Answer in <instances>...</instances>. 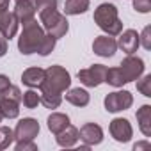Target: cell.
I'll list each match as a JSON object with an SVG mask.
<instances>
[{"label":"cell","instance_id":"obj_35","mask_svg":"<svg viewBox=\"0 0 151 151\" xmlns=\"http://www.w3.org/2000/svg\"><path fill=\"white\" fill-rule=\"evenodd\" d=\"M142 147H149V142H137V144L133 146L135 151H137V149H142Z\"/></svg>","mask_w":151,"mask_h":151},{"label":"cell","instance_id":"obj_21","mask_svg":"<svg viewBox=\"0 0 151 151\" xmlns=\"http://www.w3.org/2000/svg\"><path fill=\"white\" fill-rule=\"evenodd\" d=\"M89 0H66L64 4V13L69 16H77V14H84L89 9Z\"/></svg>","mask_w":151,"mask_h":151},{"label":"cell","instance_id":"obj_37","mask_svg":"<svg viewBox=\"0 0 151 151\" xmlns=\"http://www.w3.org/2000/svg\"><path fill=\"white\" fill-rule=\"evenodd\" d=\"M16 2H18V0H16ZM29 2H36V0H29Z\"/></svg>","mask_w":151,"mask_h":151},{"label":"cell","instance_id":"obj_2","mask_svg":"<svg viewBox=\"0 0 151 151\" xmlns=\"http://www.w3.org/2000/svg\"><path fill=\"white\" fill-rule=\"evenodd\" d=\"M45 37V29L37 23V20H30L27 23H23V30L18 37V50L23 55H30L36 53L41 41Z\"/></svg>","mask_w":151,"mask_h":151},{"label":"cell","instance_id":"obj_29","mask_svg":"<svg viewBox=\"0 0 151 151\" xmlns=\"http://www.w3.org/2000/svg\"><path fill=\"white\" fill-rule=\"evenodd\" d=\"M133 9L137 13H142V14L149 13L151 11V0H133Z\"/></svg>","mask_w":151,"mask_h":151},{"label":"cell","instance_id":"obj_12","mask_svg":"<svg viewBox=\"0 0 151 151\" xmlns=\"http://www.w3.org/2000/svg\"><path fill=\"white\" fill-rule=\"evenodd\" d=\"M18 25L20 23H18L16 16L13 13H9V9L7 11H0V34H2L6 39H11V37L16 36Z\"/></svg>","mask_w":151,"mask_h":151},{"label":"cell","instance_id":"obj_24","mask_svg":"<svg viewBox=\"0 0 151 151\" xmlns=\"http://www.w3.org/2000/svg\"><path fill=\"white\" fill-rule=\"evenodd\" d=\"M22 101H23V107L25 109H36L41 103V96L34 89H29V91H25L22 94Z\"/></svg>","mask_w":151,"mask_h":151},{"label":"cell","instance_id":"obj_23","mask_svg":"<svg viewBox=\"0 0 151 151\" xmlns=\"http://www.w3.org/2000/svg\"><path fill=\"white\" fill-rule=\"evenodd\" d=\"M105 82H107L109 86H112V87H123L124 84H128V82L124 80V77H123L119 66H117V68H107Z\"/></svg>","mask_w":151,"mask_h":151},{"label":"cell","instance_id":"obj_33","mask_svg":"<svg viewBox=\"0 0 151 151\" xmlns=\"http://www.w3.org/2000/svg\"><path fill=\"white\" fill-rule=\"evenodd\" d=\"M7 53V39L0 34V57H4Z\"/></svg>","mask_w":151,"mask_h":151},{"label":"cell","instance_id":"obj_5","mask_svg":"<svg viewBox=\"0 0 151 151\" xmlns=\"http://www.w3.org/2000/svg\"><path fill=\"white\" fill-rule=\"evenodd\" d=\"M144 60L140 57H135L133 53L124 57L119 64V69L123 73V77L126 82H133V80H139L142 77V73H144Z\"/></svg>","mask_w":151,"mask_h":151},{"label":"cell","instance_id":"obj_36","mask_svg":"<svg viewBox=\"0 0 151 151\" xmlns=\"http://www.w3.org/2000/svg\"><path fill=\"white\" fill-rule=\"evenodd\" d=\"M2 119H4V116H2V110H0V123H2Z\"/></svg>","mask_w":151,"mask_h":151},{"label":"cell","instance_id":"obj_17","mask_svg":"<svg viewBox=\"0 0 151 151\" xmlns=\"http://www.w3.org/2000/svg\"><path fill=\"white\" fill-rule=\"evenodd\" d=\"M137 123L144 137H151V105H142L137 110Z\"/></svg>","mask_w":151,"mask_h":151},{"label":"cell","instance_id":"obj_34","mask_svg":"<svg viewBox=\"0 0 151 151\" xmlns=\"http://www.w3.org/2000/svg\"><path fill=\"white\" fill-rule=\"evenodd\" d=\"M9 2L11 0H0V11H7L9 9Z\"/></svg>","mask_w":151,"mask_h":151},{"label":"cell","instance_id":"obj_13","mask_svg":"<svg viewBox=\"0 0 151 151\" xmlns=\"http://www.w3.org/2000/svg\"><path fill=\"white\" fill-rule=\"evenodd\" d=\"M13 14L16 16L18 23L23 25V23H27V22L36 18V6H34V2H29V0H18L16 6H14Z\"/></svg>","mask_w":151,"mask_h":151},{"label":"cell","instance_id":"obj_16","mask_svg":"<svg viewBox=\"0 0 151 151\" xmlns=\"http://www.w3.org/2000/svg\"><path fill=\"white\" fill-rule=\"evenodd\" d=\"M0 110L2 116L7 119H16L20 116V101L14 98H7V96H0Z\"/></svg>","mask_w":151,"mask_h":151},{"label":"cell","instance_id":"obj_18","mask_svg":"<svg viewBox=\"0 0 151 151\" xmlns=\"http://www.w3.org/2000/svg\"><path fill=\"white\" fill-rule=\"evenodd\" d=\"M89 100H91L89 93L86 89H80V87L69 89L66 93V101L75 105V107H86V105H89Z\"/></svg>","mask_w":151,"mask_h":151},{"label":"cell","instance_id":"obj_11","mask_svg":"<svg viewBox=\"0 0 151 151\" xmlns=\"http://www.w3.org/2000/svg\"><path fill=\"white\" fill-rule=\"evenodd\" d=\"M139 46H140V41H139V34H137V30L128 29V30H124V32H121V34H119L117 48H121L126 55L135 53Z\"/></svg>","mask_w":151,"mask_h":151},{"label":"cell","instance_id":"obj_4","mask_svg":"<svg viewBox=\"0 0 151 151\" xmlns=\"http://www.w3.org/2000/svg\"><path fill=\"white\" fill-rule=\"evenodd\" d=\"M105 110L107 112H123V110H128L132 105H133V96L130 91H116V93H109L105 96Z\"/></svg>","mask_w":151,"mask_h":151},{"label":"cell","instance_id":"obj_31","mask_svg":"<svg viewBox=\"0 0 151 151\" xmlns=\"http://www.w3.org/2000/svg\"><path fill=\"white\" fill-rule=\"evenodd\" d=\"M37 11H45V9H57V0H36L34 2Z\"/></svg>","mask_w":151,"mask_h":151},{"label":"cell","instance_id":"obj_10","mask_svg":"<svg viewBox=\"0 0 151 151\" xmlns=\"http://www.w3.org/2000/svg\"><path fill=\"white\" fill-rule=\"evenodd\" d=\"M78 139L86 146H96L103 140V130L96 123H86L78 132Z\"/></svg>","mask_w":151,"mask_h":151},{"label":"cell","instance_id":"obj_32","mask_svg":"<svg viewBox=\"0 0 151 151\" xmlns=\"http://www.w3.org/2000/svg\"><path fill=\"white\" fill-rule=\"evenodd\" d=\"M9 86H11L9 77H6V75H0V94H2V93H4Z\"/></svg>","mask_w":151,"mask_h":151},{"label":"cell","instance_id":"obj_6","mask_svg":"<svg viewBox=\"0 0 151 151\" xmlns=\"http://www.w3.org/2000/svg\"><path fill=\"white\" fill-rule=\"evenodd\" d=\"M105 75H107V66L103 64H94L87 69L78 71V80L86 87H98L100 84L105 82Z\"/></svg>","mask_w":151,"mask_h":151},{"label":"cell","instance_id":"obj_20","mask_svg":"<svg viewBox=\"0 0 151 151\" xmlns=\"http://www.w3.org/2000/svg\"><path fill=\"white\" fill-rule=\"evenodd\" d=\"M50 36H53L55 39H60V37H64L66 34H68V30H69V23H68V20H66V16L64 14H60L48 29H45Z\"/></svg>","mask_w":151,"mask_h":151},{"label":"cell","instance_id":"obj_3","mask_svg":"<svg viewBox=\"0 0 151 151\" xmlns=\"http://www.w3.org/2000/svg\"><path fill=\"white\" fill-rule=\"evenodd\" d=\"M71 86V75L62 68V66H50L45 69V80L39 86V89H48L55 93H64Z\"/></svg>","mask_w":151,"mask_h":151},{"label":"cell","instance_id":"obj_19","mask_svg":"<svg viewBox=\"0 0 151 151\" xmlns=\"http://www.w3.org/2000/svg\"><path fill=\"white\" fill-rule=\"evenodd\" d=\"M46 124H48V130L52 133H59V132H62L69 124V116L68 114H62V112H52L48 116Z\"/></svg>","mask_w":151,"mask_h":151},{"label":"cell","instance_id":"obj_22","mask_svg":"<svg viewBox=\"0 0 151 151\" xmlns=\"http://www.w3.org/2000/svg\"><path fill=\"white\" fill-rule=\"evenodd\" d=\"M39 96H41V103H43L46 109H57V107L62 103V94H60V93H55V91L41 89Z\"/></svg>","mask_w":151,"mask_h":151},{"label":"cell","instance_id":"obj_8","mask_svg":"<svg viewBox=\"0 0 151 151\" xmlns=\"http://www.w3.org/2000/svg\"><path fill=\"white\" fill-rule=\"evenodd\" d=\"M109 130H110V135L114 137V140L123 142V144L128 142V140L132 139V135H133V128H132L130 121L124 119V117H116V119H112Z\"/></svg>","mask_w":151,"mask_h":151},{"label":"cell","instance_id":"obj_9","mask_svg":"<svg viewBox=\"0 0 151 151\" xmlns=\"http://www.w3.org/2000/svg\"><path fill=\"white\" fill-rule=\"evenodd\" d=\"M93 52L100 57H112L117 52V41L114 39V36H98L93 41Z\"/></svg>","mask_w":151,"mask_h":151},{"label":"cell","instance_id":"obj_15","mask_svg":"<svg viewBox=\"0 0 151 151\" xmlns=\"http://www.w3.org/2000/svg\"><path fill=\"white\" fill-rule=\"evenodd\" d=\"M43 80H45V69H41V68H29L22 73V82L30 89L39 87L43 84Z\"/></svg>","mask_w":151,"mask_h":151},{"label":"cell","instance_id":"obj_1","mask_svg":"<svg viewBox=\"0 0 151 151\" xmlns=\"http://www.w3.org/2000/svg\"><path fill=\"white\" fill-rule=\"evenodd\" d=\"M94 23L109 36H119L123 32V22L119 20L117 7L114 4H100L94 9Z\"/></svg>","mask_w":151,"mask_h":151},{"label":"cell","instance_id":"obj_26","mask_svg":"<svg viewBox=\"0 0 151 151\" xmlns=\"http://www.w3.org/2000/svg\"><path fill=\"white\" fill-rule=\"evenodd\" d=\"M14 142V132L9 126H0V149H7Z\"/></svg>","mask_w":151,"mask_h":151},{"label":"cell","instance_id":"obj_27","mask_svg":"<svg viewBox=\"0 0 151 151\" xmlns=\"http://www.w3.org/2000/svg\"><path fill=\"white\" fill-rule=\"evenodd\" d=\"M137 91H140L144 96H151V75H146L142 80L137 82Z\"/></svg>","mask_w":151,"mask_h":151},{"label":"cell","instance_id":"obj_7","mask_svg":"<svg viewBox=\"0 0 151 151\" xmlns=\"http://www.w3.org/2000/svg\"><path fill=\"white\" fill-rule=\"evenodd\" d=\"M39 123L32 117H23L16 128L13 130L14 132V140H34L37 135H39Z\"/></svg>","mask_w":151,"mask_h":151},{"label":"cell","instance_id":"obj_25","mask_svg":"<svg viewBox=\"0 0 151 151\" xmlns=\"http://www.w3.org/2000/svg\"><path fill=\"white\" fill-rule=\"evenodd\" d=\"M55 41H57V39H55L53 36L45 34V37H43V41H41V45H39V48H37L36 53H39V55H43V57L50 55V53L53 52V48H55Z\"/></svg>","mask_w":151,"mask_h":151},{"label":"cell","instance_id":"obj_30","mask_svg":"<svg viewBox=\"0 0 151 151\" xmlns=\"http://www.w3.org/2000/svg\"><path fill=\"white\" fill-rule=\"evenodd\" d=\"M16 151H37L34 140H16Z\"/></svg>","mask_w":151,"mask_h":151},{"label":"cell","instance_id":"obj_14","mask_svg":"<svg viewBox=\"0 0 151 151\" xmlns=\"http://www.w3.org/2000/svg\"><path fill=\"white\" fill-rule=\"evenodd\" d=\"M55 140L60 147H73L78 142V128H75L73 124H68L62 132L55 133Z\"/></svg>","mask_w":151,"mask_h":151},{"label":"cell","instance_id":"obj_28","mask_svg":"<svg viewBox=\"0 0 151 151\" xmlns=\"http://www.w3.org/2000/svg\"><path fill=\"white\" fill-rule=\"evenodd\" d=\"M139 41H140V45H142L146 50L151 48V27H149V25L144 27L142 34H139Z\"/></svg>","mask_w":151,"mask_h":151}]
</instances>
